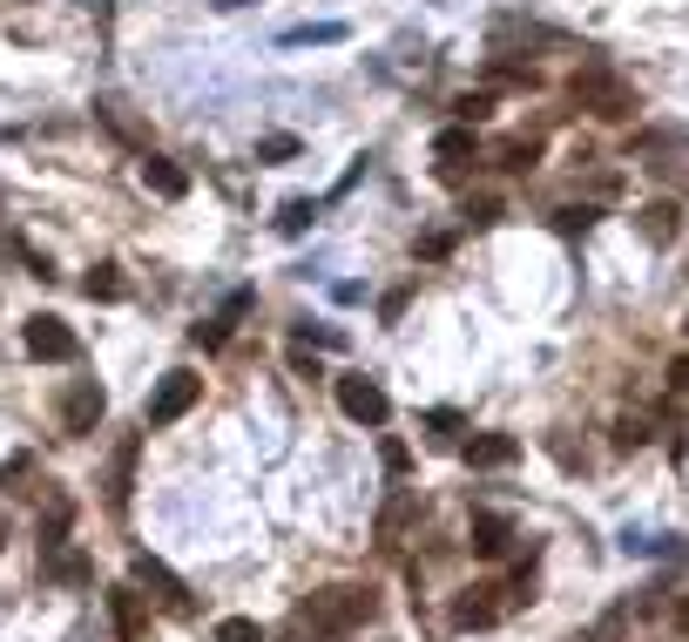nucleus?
<instances>
[{
	"instance_id": "f257e3e1",
	"label": "nucleus",
	"mask_w": 689,
	"mask_h": 642,
	"mask_svg": "<svg viewBox=\"0 0 689 642\" xmlns=\"http://www.w3.org/2000/svg\"><path fill=\"white\" fill-rule=\"evenodd\" d=\"M379 616V588L372 582H338V588H318L305 609H298V629L311 635H345L358 622H372Z\"/></svg>"
},
{
	"instance_id": "f03ea898",
	"label": "nucleus",
	"mask_w": 689,
	"mask_h": 642,
	"mask_svg": "<svg viewBox=\"0 0 689 642\" xmlns=\"http://www.w3.org/2000/svg\"><path fill=\"white\" fill-rule=\"evenodd\" d=\"M567 89H575V102H582L588 115H601V123H629V115H635V89L622 82V74L582 68V74H575V82H567Z\"/></svg>"
},
{
	"instance_id": "7ed1b4c3",
	"label": "nucleus",
	"mask_w": 689,
	"mask_h": 642,
	"mask_svg": "<svg viewBox=\"0 0 689 642\" xmlns=\"http://www.w3.org/2000/svg\"><path fill=\"white\" fill-rule=\"evenodd\" d=\"M196 399H203V379L176 366V372H162V386L149 392V406H142V420H149V426H176V420H183V413L196 406Z\"/></svg>"
},
{
	"instance_id": "20e7f679",
	"label": "nucleus",
	"mask_w": 689,
	"mask_h": 642,
	"mask_svg": "<svg viewBox=\"0 0 689 642\" xmlns=\"http://www.w3.org/2000/svg\"><path fill=\"white\" fill-rule=\"evenodd\" d=\"M27 352L41 358V366H74V358H81V339L61 325V318H48V311H41V318H27Z\"/></svg>"
},
{
	"instance_id": "39448f33",
	"label": "nucleus",
	"mask_w": 689,
	"mask_h": 642,
	"mask_svg": "<svg viewBox=\"0 0 689 642\" xmlns=\"http://www.w3.org/2000/svg\"><path fill=\"white\" fill-rule=\"evenodd\" d=\"M338 413L352 426H386L392 420V399H386L379 379H338Z\"/></svg>"
},
{
	"instance_id": "423d86ee",
	"label": "nucleus",
	"mask_w": 689,
	"mask_h": 642,
	"mask_svg": "<svg viewBox=\"0 0 689 642\" xmlns=\"http://www.w3.org/2000/svg\"><path fill=\"white\" fill-rule=\"evenodd\" d=\"M129 575H136V588H149V595L162 601V609H176V616L190 609V588H183V575H176V569H162L156 554H136V561H129Z\"/></svg>"
},
{
	"instance_id": "0eeeda50",
	"label": "nucleus",
	"mask_w": 689,
	"mask_h": 642,
	"mask_svg": "<svg viewBox=\"0 0 689 642\" xmlns=\"http://www.w3.org/2000/svg\"><path fill=\"white\" fill-rule=\"evenodd\" d=\"M102 413H108V392H102L95 379H81V386L68 392V406H61V433H74V439H81V433H95Z\"/></svg>"
},
{
	"instance_id": "6e6552de",
	"label": "nucleus",
	"mask_w": 689,
	"mask_h": 642,
	"mask_svg": "<svg viewBox=\"0 0 689 642\" xmlns=\"http://www.w3.org/2000/svg\"><path fill=\"white\" fill-rule=\"evenodd\" d=\"M514 460H520V439H514V433H473V439H467V467H480V473L514 467Z\"/></svg>"
},
{
	"instance_id": "1a4fd4ad",
	"label": "nucleus",
	"mask_w": 689,
	"mask_h": 642,
	"mask_svg": "<svg viewBox=\"0 0 689 642\" xmlns=\"http://www.w3.org/2000/svg\"><path fill=\"white\" fill-rule=\"evenodd\" d=\"M507 548H514V520H507V514H494V507H480V514H473V554L501 561Z\"/></svg>"
},
{
	"instance_id": "9d476101",
	"label": "nucleus",
	"mask_w": 689,
	"mask_h": 642,
	"mask_svg": "<svg viewBox=\"0 0 689 642\" xmlns=\"http://www.w3.org/2000/svg\"><path fill=\"white\" fill-rule=\"evenodd\" d=\"M501 588H467V595H453V629H494L501 622V601H494Z\"/></svg>"
},
{
	"instance_id": "9b49d317",
	"label": "nucleus",
	"mask_w": 689,
	"mask_h": 642,
	"mask_svg": "<svg viewBox=\"0 0 689 642\" xmlns=\"http://www.w3.org/2000/svg\"><path fill=\"white\" fill-rule=\"evenodd\" d=\"M136 454H142V439H122L115 460H108V507H115V514L129 507V488H136Z\"/></svg>"
},
{
	"instance_id": "f8f14e48",
	"label": "nucleus",
	"mask_w": 689,
	"mask_h": 642,
	"mask_svg": "<svg viewBox=\"0 0 689 642\" xmlns=\"http://www.w3.org/2000/svg\"><path fill=\"white\" fill-rule=\"evenodd\" d=\"M142 190H156V196H190V170H176L170 156H142Z\"/></svg>"
},
{
	"instance_id": "ddd939ff",
	"label": "nucleus",
	"mask_w": 689,
	"mask_h": 642,
	"mask_svg": "<svg viewBox=\"0 0 689 642\" xmlns=\"http://www.w3.org/2000/svg\"><path fill=\"white\" fill-rule=\"evenodd\" d=\"M635 217H642V237H648V244H676V230H682V210L669 204V196H656V204H642Z\"/></svg>"
},
{
	"instance_id": "4468645a",
	"label": "nucleus",
	"mask_w": 689,
	"mask_h": 642,
	"mask_svg": "<svg viewBox=\"0 0 689 642\" xmlns=\"http://www.w3.org/2000/svg\"><path fill=\"white\" fill-rule=\"evenodd\" d=\"M48 575H55V582H68V588H89V582H95V561L81 554V548H68V541H61V548H55V561H48Z\"/></svg>"
},
{
	"instance_id": "2eb2a0df",
	"label": "nucleus",
	"mask_w": 689,
	"mask_h": 642,
	"mask_svg": "<svg viewBox=\"0 0 689 642\" xmlns=\"http://www.w3.org/2000/svg\"><path fill=\"white\" fill-rule=\"evenodd\" d=\"M433 156H439V170H460V163H473V129H467V123L439 129V136H433Z\"/></svg>"
},
{
	"instance_id": "dca6fc26",
	"label": "nucleus",
	"mask_w": 689,
	"mask_h": 642,
	"mask_svg": "<svg viewBox=\"0 0 689 642\" xmlns=\"http://www.w3.org/2000/svg\"><path fill=\"white\" fill-rule=\"evenodd\" d=\"M108 609H115L122 642H136V635H142V601H136V588H115V595H108Z\"/></svg>"
},
{
	"instance_id": "f3484780",
	"label": "nucleus",
	"mask_w": 689,
	"mask_h": 642,
	"mask_svg": "<svg viewBox=\"0 0 689 642\" xmlns=\"http://www.w3.org/2000/svg\"><path fill=\"white\" fill-rule=\"evenodd\" d=\"M81 291H89L95 305H115V298L129 291V285H122V271H115V264H95V271H89V285H81Z\"/></svg>"
},
{
	"instance_id": "a211bd4d",
	"label": "nucleus",
	"mask_w": 689,
	"mask_h": 642,
	"mask_svg": "<svg viewBox=\"0 0 689 642\" xmlns=\"http://www.w3.org/2000/svg\"><path fill=\"white\" fill-rule=\"evenodd\" d=\"M210 642H264V629H257V622H251V616H223V622H217V635H210Z\"/></svg>"
},
{
	"instance_id": "6ab92c4d",
	"label": "nucleus",
	"mask_w": 689,
	"mask_h": 642,
	"mask_svg": "<svg viewBox=\"0 0 689 642\" xmlns=\"http://www.w3.org/2000/svg\"><path fill=\"white\" fill-rule=\"evenodd\" d=\"M535 163H541V142H535V136H527V142H507V149H501V170H535Z\"/></svg>"
},
{
	"instance_id": "aec40b11",
	"label": "nucleus",
	"mask_w": 689,
	"mask_h": 642,
	"mask_svg": "<svg viewBox=\"0 0 689 642\" xmlns=\"http://www.w3.org/2000/svg\"><path fill=\"white\" fill-rule=\"evenodd\" d=\"M34 473V454H14L8 467H0V494H21V480Z\"/></svg>"
},
{
	"instance_id": "412c9836",
	"label": "nucleus",
	"mask_w": 689,
	"mask_h": 642,
	"mask_svg": "<svg viewBox=\"0 0 689 642\" xmlns=\"http://www.w3.org/2000/svg\"><path fill=\"white\" fill-rule=\"evenodd\" d=\"M453 115L473 129V123H486V115H494V95H460V102H453Z\"/></svg>"
},
{
	"instance_id": "4be33fe9",
	"label": "nucleus",
	"mask_w": 689,
	"mask_h": 642,
	"mask_svg": "<svg viewBox=\"0 0 689 642\" xmlns=\"http://www.w3.org/2000/svg\"><path fill=\"white\" fill-rule=\"evenodd\" d=\"M413 507H420V501H413V494H405V501H392V507H386V520H379V535H386V541H392V535H399V528H405V520H413Z\"/></svg>"
},
{
	"instance_id": "5701e85b",
	"label": "nucleus",
	"mask_w": 689,
	"mask_h": 642,
	"mask_svg": "<svg viewBox=\"0 0 689 642\" xmlns=\"http://www.w3.org/2000/svg\"><path fill=\"white\" fill-rule=\"evenodd\" d=\"M257 156H264V163H284V156H298V136H264Z\"/></svg>"
},
{
	"instance_id": "b1692460",
	"label": "nucleus",
	"mask_w": 689,
	"mask_h": 642,
	"mask_svg": "<svg viewBox=\"0 0 689 642\" xmlns=\"http://www.w3.org/2000/svg\"><path fill=\"white\" fill-rule=\"evenodd\" d=\"M588 223H595V210H588V204H582V210H575V204H567V210H554V230H567V237H575V230H588Z\"/></svg>"
},
{
	"instance_id": "393cba45",
	"label": "nucleus",
	"mask_w": 689,
	"mask_h": 642,
	"mask_svg": "<svg viewBox=\"0 0 689 642\" xmlns=\"http://www.w3.org/2000/svg\"><path fill=\"white\" fill-rule=\"evenodd\" d=\"M467 223H501V204H494V196H473V204H467Z\"/></svg>"
},
{
	"instance_id": "a878e982",
	"label": "nucleus",
	"mask_w": 689,
	"mask_h": 642,
	"mask_svg": "<svg viewBox=\"0 0 689 642\" xmlns=\"http://www.w3.org/2000/svg\"><path fill=\"white\" fill-rule=\"evenodd\" d=\"M642 439H648V426L642 420H616V447L629 454V447H642Z\"/></svg>"
},
{
	"instance_id": "bb28decb",
	"label": "nucleus",
	"mask_w": 689,
	"mask_h": 642,
	"mask_svg": "<svg viewBox=\"0 0 689 642\" xmlns=\"http://www.w3.org/2000/svg\"><path fill=\"white\" fill-rule=\"evenodd\" d=\"M311 217H318V210H311V204H284V217H277V230H305V223H311Z\"/></svg>"
},
{
	"instance_id": "cd10ccee",
	"label": "nucleus",
	"mask_w": 689,
	"mask_h": 642,
	"mask_svg": "<svg viewBox=\"0 0 689 642\" xmlns=\"http://www.w3.org/2000/svg\"><path fill=\"white\" fill-rule=\"evenodd\" d=\"M379 460H386V473H405V467H413V454H405L399 439H386V447H379Z\"/></svg>"
},
{
	"instance_id": "c85d7f7f",
	"label": "nucleus",
	"mask_w": 689,
	"mask_h": 642,
	"mask_svg": "<svg viewBox=\"0 0 689 642\" xmlns=\"http://www.w3.org/2000/svg\"><path fill=\"white\" fill-rule=\"evenodd\" d=\"M345 27H291V42H338Z\"/></svg>"
},
{
	"instance_id": "c756f323",
	"label": "nucleus",
	"mask_w": 689,
	"mask_h": 642,
	"mask_svg": "<svg viewBox=\"0 0 689 642\" xmlns=\"http://www.w3.org/2000/svg\"><path fill=\"white\" fill-rule=\"evenodd\" d=\"M446 251H453V237H446V230H433L426 244H420V257H446Z\"/></svg>"
},
{
	"instance_id": "7c9ffc66",
	"label": "nucleus",
	"mask_w": 689,
	"mask_h": 642,
	"mask_svg": "<svg viewBox=\"0 0 689 642\" xmlns=\"http://www.w3.org/2000/svg\"><path fill=\"white\" fill-rule=\"evenodd\" d=\"M616 629H622V616H608V622H601L595 635H582V642H616Z\"/></svg>"
},
{
	"instance_id": "2f4dec72",
	"label": "nucleus",
	"mask_w": 689,
	"mask_h": 642,
	"mask_svg": "<svg viewBox=\"0 0 689 642\" xmlns=\"http://www.w3.org/2000/svg\"><path fill=\"white\" fill-rule=\"evenodd\" d=\"M669 386H676V392H689V358H676V366H669Z\"/></svg>"
},
{
	"instance_id": "473e14b6",
	"label": "nucleus",
	"mask_w": 689,
	"mask_h": 642,
	"mask_svg": "<svg viewBox=\"0 0 689 642\" xmlns=\"http://www.w3.org/2000/svg\"><path fill=\"white\" fill-rule=\"evenodd\" d=\"M676 629H682V635H689V601H682V609H676Z\"/></svg>"
},
{
	"instance_id": "72a5a7b5",
	"label": "nucleus",
	"mask_w": 689,
	"mask_h": 642,
	"mask_svg": "<svg viewBox=\"0 0 689 642\" xmlns=\"http://www.w3.org/2000/svg\"><path fill=\"white\" fill-rule=\"evenodd\" d=\"M682 332H689V325H682Z\"/></svg>"
}]
</instances>
